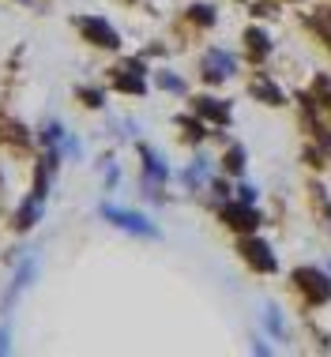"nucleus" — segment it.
Listing matches in <instances>:
<instances>
[{"label": "nucleus", "instance_id": "obj_1", "mask_svg": "<svg viewBox=\"0 0 331 357\" xmlns=\"http://www.w3.org/2000/svg\"><path fill=\"white\" fill-rule=\"evenodd\" d=\"M80 31L91 38L94 45H105V50H113V45H117V31H113L110 23H102V19H94V15L80 19Z\"/></svg>", "mask_w": 331, "mask_h": 357}, {"label": "nucleus", "instance_id": "obj_2", "mask_svg": "<svg viewBox=\"0 0 331 357\" xmlns=\"http://www.w3.org/2000/svg\"><path fill=\"white\" fill-rule=\"evenodd\" d=\"M297 282H301V289H305L313 301H328L331 297V282L320 271H313V267H305V271H297Z\"/></svg>", "mask_w": 331, "mask_h": 357}, {"label": "nucleus", "instance_id": "obj_3", "mask_svg": "<svg viewBox=\"0 0 331 357\" xmlns=\"http://www.w3.org/2000/svg\"><path fill=\"white\" fill-rule=\"evenodd\" d=\"M241 252H245V259L256 267V271H275V256H271V248L264 245V241H245Z\"/></svg>", "mask_w": 331, "mask_h": 357}, {"label": "nucleus", "instance_id": "obj_4", "mask_svg": "<svg viewBox=\"0 0 331 357\" xmlns=\"http://www.w3.org/2000/svg\"><path fill=\"white\" fill-rule=\"evenodd\" d=\"M105 218H113L117 226H124V229H135V234H154V229H151L140 215H128V211H113V207H105Z\"/></svg>", "mask_w": 331, "mask_h": 357}, {"label": "nucleus", "instance_id": "obj_5", "mask_svg": "<svg viewBox=\"0 0 331 357\" xmlns=\"http://www.w3.org/2000/svg\"><path fill=\"white\" fill-rule=\"evenodd\" d=\"M222 215H226V222L233 229H252V226H256V211H252V207H226Z\"/></svg>", "mask_w": 331, "mask_h": 357}, {"label": "nucleus", "instance_id": "obj_6", "mask_svg": "<svg viewBox=\"0 0 331 357\" xmlns=\"http://www.w3.org/2000/svg\"><path fill=\"white\" fill-rule=\"evenodd\" d=\"M233 72V56L230 53H211L207 56V79H222Z\"/></svg>", "mask_w": 331, "mask_h": 357}, {"label": "nucleus", "instance_id": "obj_7", "mask_svg": "<svg viewBox=\"0 0 331 357\" xmlns=\"http://www.w3.org/2000/svg\"><path fill=\"white\" fill-rule=\"evenodd\" d=\"M200 113H203V117H211V121H219V124L230 121L226 105H219V102H211V98H200Z\"/></svg>", "mask_w": 331, "mask_h": 357}, {"label": "nucleus", "instance_id": "obj_8", "mask_svg": "<svg viewBox=\"0 0 331 357\" xmlns=\"http://www.w3.org/2000/svg\"><path fill=\"white\" fill-rule=\"evenodd\" d=\"M38 215H42V199L34 196L31 204H27L23 211H19V226H34V218H38Z\"/></svg>", "mask_w": 331, "mask_h": 357}, {"label": "nucleus", "instance_id": "obj_9", "mask_svg": "<svg viewBox=\"0 0 331 357\" xmlns=\"http://www.w3.org/2000/svg\"><path fill=\"white\" fill-rule=\"evenodd\" d=\"M245 42L252 45V53H256V56H264V53H267V34H264V31H249V34H245Z\"/></svg>", "mask_w": 331, "mask_h": 357}, {"label": "nucleus", "instance_id": "obj_10", "mask_svg": "<svg viewBox=\"0 0 331 357\" xmlns=\"http://www.w3.org/2000/svg\"><path fill=\"white\" fill-rule=\"evenodd\" d=\"M117 86H121V91H128V94H143V79H140V75H121Z\"/></svg>", "mask_w": 331, "mask_h": 357}, {"label": "nucleus", "instance_id": "obj_11", "mask_svg": "<svg viewBox=\"0 0 331 357\" xmlns=\"http://www.w3.org/2000/svg\"><path fill=\"white\" fill-rule=\"evenodd\" d=\"M241 166H245V151H241V147H233V151L226 154V169H233V173H237Z\"/></svg>", "mask_w": 331, "mask_h": 357}, {"label": "nucleus", "instance_id": "obj_12", "mask_svg": "<svg viewBox=\"0 0 331 357\" xmlns=\"http://www.w3.org/2000/svg\"><path fill=\"white\" fill-rule=\"evenodd\" d=\"M256 94H260V98H267V102H275V105L282 102V94L275 91V86H267V83H260V86H256Z\"/></svg>", "mask_w": 331, "mask_h": 357}, {"label": "nucleus", "instance_id": "obj_13", "mask_svg": "<svg viewBox=\"0 0 331 357\" xmlns=\"http://www.w3.org/2000/svg\"><path fill=\"white\" fill-rule=\"evenodd\" d=\"M192 15H196L200 23H215V12H211L207 4H196V8H192Z\"/></svg>", "mask_w": 331, "mask_h": 357}, {"label": "nucleus", "instance_id": "obj_14", "mask_svg": "<svg viewBox=\"0 0 331 357\" xmlns=\"http://www.w3.org/2000/svg\"><path fill=\"white\" fill-rule=\"evenodd\" d=\"M162 86H166V91H181V79H173V75H162V79H159Z\"/></svg>", "mask_w": 331, "mask_h": 357}, {"label": "nucleus", "instance_id": "obj_15", "mask_svg": "<svg viewBox=\"0 0 331 357\" xmlns=\"http://www.w3.org/2000/svg\"><path fill=\"white\" fill-rule=\"evenodd\" d=\"M237 192H241V204H252V188L249 185H241Z\"/></svg>", "mask_w": 331, "mask_h": 357}]
</instances>
